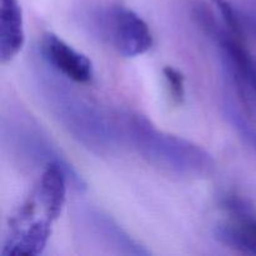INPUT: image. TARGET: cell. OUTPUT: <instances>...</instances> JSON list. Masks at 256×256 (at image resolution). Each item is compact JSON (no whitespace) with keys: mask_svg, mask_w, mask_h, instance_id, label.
Returning a JSON list of instances; mask_svg holds the SVG:
<instances>
[{"mask_svg":"<svg viewBox=\"0 0 256 256\" xmlns=\"http://www.w3.org/2000/svg\"><path fill=\"white\" fill-rule=\"evenodd\" d=\"M36 89L48 112L80 145L110 155L124 145L118 114L102 109L48 65L35 72Z\"/></svg>","mask_w":256,"mask_h":256,"instance_id":"obj_1","label":"cell"},{"mask_svg":"<svg viewBox=\"0 0 256 256\" xmlns=\"http://www.w3.org/2000/svg\"><path fill=\"white\" fill-rule=\"evenodd\" d=\"M68 186L70 179L62 168L50 165L42 170L29 196L10 216L2 254L35 256L44 252L66 202Z\"/></svg>","mask_w":256,"mask_h":256,"instance_id":"obj_2","label":"cell"},{"mask_svg":"<svg viewBox=\"0 0 256 256\" xmlns=\"http://www.w3.org/2000/svg\"><path fill=\"white\" fill-rule=\"evenodd\" d=\"M206 34L216 42L222 62L239 86H246L256 96V58L244 44V36L235 34L214 20L208 26Z\"/></svg>","mask_w":256,"mask_h":256,"instance_id":"obj_7","label":"cell"},{"mask_svg":"<svg viewBox=\"0 0 256 256\" xmlns=\"http://www.w3.org/2000/svg\"><path fill=\"white\" fill-rule=\"evenodd\" d=\"M124 145L162 172L184 178H206L214 172L215 160L208 150L190 140L158 129L138 112H118Z\"/></svg>","mask_w":256,"mask_h":256,"instance_id":"obj_3","label":"cell"},{"mask_svg":"<svg viewBox=\"0 0 256 256\" xmlns=\"http://www.w3.org/2000/svg\"><path fill=\"white\" fill-rule=\"evenodd\" d=\"M236 10L244 32L252 35L256 40V12H252V10H242L238 9V8Z\"/></svg>","mask_w":256,"mask_h":256,"instance_id":"obj_13","label":"cell"},{"mask_svg":"<svg viewBox=\"0 0 256 256\" xmlns=\"http://www.w3.org/2000/svg\"><path fill=\"white\" fill-rule=\"evenodd\" d=\"M25 42L24 16L19 0H0V60L9 62Z\"/></svg>","mask_w":256,"mask_h":256,"instance_id":"obj_10","label":"cell"},{"mask_svg":"<svg viewBox=\"0 0 256 256\" xmlns=\"http://www.w3.org/2000/svg\"><path fill=\"white\" fill-rule=\"evenodd\" d=\"M225 209L230 218L215 229V238L225 246L256 255V215L248 202L238 196H226Z\"/></svg>","mask_w":256,"mask_h":256,"instance_id":"obj_8","label":"cell"},{"mask_svg":"<svg viewBox=\"0 0 256 256\" xmlns=\"http://www.w3.org/2000/svg\"><path fill=\"white\" fill-rule=\"evenodd\" d=\"M80 230L85 236L110 252L124 255H149L150 252L130 236L110 215L95 208H85L78 215Z\"/></svg>","mask_w":256,"mask_h":256,"instance_id":"obj_6","label":"cell"},{"mask_svg":"<svg viewBox=\"0 0 256 256\" xmlns=\"http://www.w3.org/2000/svg\"><path fill=\"white\" fill-rule=\"evenodd\" d=\"M225 114H226L229 122L238 130V132L256 150V129L240 112L238 105L232 102H228L225 104Z\"/></svg>","mask_w":256,"mask_h":256,"instance_id":"obj_11","label":"cell"},{"mask_svg":"<svg viewBox=\"0 0 256 256\" xmlns=\"http://www.w3.org/2000/svg\"><path fill=\"white\" fill-rule=\"evenodd\" d=\"M84 25L102 42L112 45L125 58H136L152 46L149 25L134 10L112 5L85 12Z\"/></svg>","mask_w":256,"mask_h":256,"instance_id":"obj_5","label":"cell"},{"mask_svg":"<svg viewBox=\"0 0 256 256\" xmlns=\"http://www.w3.org/2000/svg\"><path fill=\"white\" fill-rule=\"evenodd\" d=\"M2 142L9 154L20 164L30 168L42 166V170L50 165H58L68 174L72 189L76 192L86 189L84 179L74 165L58 149L42 125L26 112L16 110L4 116Z\"/></svg>","mask_w":256,"mask_h":256,"instance_id":"obj_4","label":"cell"},{"mask_svg":"<svg viewBox=\"0 0 256 256\" xmlns=\"http://www.w3.org/2000/svg\"><path fill=\"white\" fill-rule=\"evenodd\" d=\"M168 92L174 104H182L185 99V76L179 69L174 66H165L162 69Z\"/></svg>","mask_w":256,"mask_h":256,"instance_id":"obj_12","label":"cell"},{"mask_svg":"<svg viewBox=\"0 0 256 256\" xmlns=\"http://www.w3.org/2000/svg\"><path fill=\"white\" fill-rule=\"evenodd\" d=\"M39 48L46 65L66 79L85 84L94 76L92 60L54 32H45Z\"/></svg>","mask_w":256,"mask_h":256,"instance_id":"obj_9","label":"cell"}]
</instances>
